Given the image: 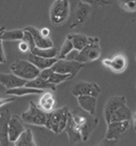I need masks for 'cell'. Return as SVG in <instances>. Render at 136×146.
Returning a JSON list of instances; mask_svg holds the SVG:
<instances>
[{"instance_id": "obj_1", "label": "cell", "mask_w": 136, "mask_h": 146, "mask_svg": "<svg viewBox=\"0 0 136 146\" xmlns=\"http://www.w3.org/2000/svg\"><path fill=\"white\" fill-rule=\"evenodd\" d=\"M72 118L75 121V123L77 124V127L81 131V135H82V141L86 142L92 133L94 132V130L97 128L99 121L94 117V115H89L86 111H79L77 109H75L73 112H71Z\"/></svg>"}, {"instance_id": "obj_2", "label": "cell", "mask_w": 136, "mask_h": 146, "mask_svg": "<svg viewBox=\"0 0 136 146\" xmlns=\"http://www.w3.org/2000/svg\"><path fill=\"white\" fill-rule=\"evenodd\" d=\"M69 108L68 107H62L59 109H52L50 112L47 113V120L45 127L51 130L53 133L60 134L64 131L65 124L68 121L69 116Z\"/></svg>"}, {"instance_id": "obj_3", "label": "cell", "mask_w": 136, "mask_h": 146, "mask_svg": "<svg viewBox=\"0 0 136 146\" xmlns=\"http://www.w3.org/2000/svg\"><path fill=\"white\" fill-rule=\"evenodd\" d=\"M10 70L14 75L26 81L35 79L40 72V70L28 60H15L10 64Z\"/></svg>"}, {"instance_id": "obj_4", "label": "cell", "mask_w": 136, "mask_h": 146, "mask_svg": "<svg viewBox=\"0 0 136 146\" xmlns=\"http://www.w3.org/2000/svg\"><path fill=\"white\" fill-rule=\"evenodd\" d=\"M70 15L69 0H55L50 8V22L55 26H60L67 22Z\"/></svg>"}, {"instance_id": "obj_5", "label": "cell", "mask_w": 136, "mask_h": 146, "mask_svg": "<svg viewBox=\"0 0 136 146\" xmlns=\"http://www.w3.org/2000/svg\"><path fill=\"white\" fill-rule=\"evenodd\" d=\"M101 55V49L99 46V39L97 37H94L93 42L86 45L84 48L81 50H76L74 56V60L86 63L89 61L97 60Z\"/></svg>"}, {"instance_id": "obj_6", "label": "cell", "mask_w": 136, "mask_h": 146, "mask_svg": "<svg viewBox=\"0 0 136 146\" xmlns=\"http://www.w3.org/2000/svg\"><path fill=\"white\" fill-rule=\"evenodd\" d=\"M47 113L48 112L40 109L34 102H31L30 108L27 109V111L22 113L21 119L26 123H30V124L45 127L46 120H47Z\"/></svg>"}, {"instance_id": "obj_7", "label": "cell", "mask_w": 136, "mask_h": 146, "mask_svg": "<svg viewBox=\"0 0 136 146\" xmlns=\"http://www.w3.org/2000/svg\"><path fill=\"white\" fill-rule=\"evenodd\" d=\"M85 63H82L76 60H68V59H58V60L51 66L52 71L59 73H65L71 74L72 78H74L81 69H83Z\"/></svg>"}, {"instance_id": "obj_8", "label": "cell", "mask_w": 136, "mask_h": 146, "mask_svg": "<svg viewBox=\"0 0 136 146\" xmlns=\"http://www.w3.org/2000/svg\"><path fill=\"white\" fill-rule=\"evenodd\" d=\"M100 87L96 83L92 82H86V81H80L76 82L74 85L72 86V94L75 97H79L82 95H90L94 97H98L100 94Z\"/></svg>"}, {"instance_id": "obj_9", "label": "cell", "mask_w": 136, "mask_h": 146, "mask_svg": "<svg viewBox=\"0 0 136 146\" xmlns=\"http://www.w3.org/2000/svg\"><path fill=\"white\" fill-rule=\"evenodd\" d=\"M107 124H108L107 133H106L107 140H118L130 129V120L113 121L109 122Z\"/></svg>"}, {"instance_id": "obj_10", "label": "cell", "mask_w": 136, "mask_h": 146, "mask_svg": "<svg viewBox=\"0 0 136 146\" xmlns=\"http://www.w3.org/2000/svg\"><path fill=\"white\" fill-rule=\"evenodd\" d=\"M25 130L22 120L19 116L11 115L8 122V140L10 143H14L18 140L20 134Z\"/></svg>"}, {"instance_id": "obj_11", "label": "cell", "mask_w": 136, "mask_h": 146, "mask_svg": "<svg viewBox=\"0 0 136 146\" xmlns=\"http://www.w3.org/2000/svg\"><path fill=\"white\" fill-rule=\"evenodd\" d=\"M90 12H92V5H89L86 1H80L77 3V8L75 11V18L72 24L70 25V27L74 29L76 26L83 24L87 19L89 18Z\"/></svg>"}, {"instance_id": "obj_12", "label": "cell", "mask_w": 136, "mask_h": 146, "mask_svg": "<svg viewBox=\"0 0 136 146\" xmlns=\"http://www.w3.org/2000/svg\"><path fill=\"white\" fill-rule=\"evenodd\" d=\"M102 64L113 72L121 73L127 67V60L123 55H116L110 59H102Z\"/></svg>"}, {"instance_id": "obj_13", "label": "cell", "mask_w": 136, "mask_h": 146, "mask_svg": "<svg viewBox=\"0 0 136 146\" xmlns=\"http://www.w3.org/2000/svg\"><path fill=\"white\" fill-rule=\"evenodd\" d=\"M24 30L28 31L31 33L33 40L35 44V47L37 48H50L53 47V42L50 37H45L40 34V31H38L36 27L34 26H27Z\"/></svg>"}, {"instance_id": "obj_14", "label": "cell", "mask_w": 136, "mask_h": 146, "mask_svg": "<svg viewBox=\"0 0 136 146\" xmlns=\"http://www.w3.org/2000/svg\"><path fill=\"white\" fill-rule=\"evenodd\" d=\"M64 131L68 134L69 140H70V143H71V144H76V143L82 142L81 131H80V129H79V127H77V124H76L75 121L73 120L71 112H69L68 121H67V124H65Z\"/></svg>"}, {"instance_id": "obj_15", "label": "cell", "mask_w": 136, "mask_h": 146, "mask_svg": "<svg viewBox=\"0 0 136 146\" xmlns=\"http://www.w3.org/2000/svg\"><path fill=\"white\" fill-rule=\"evenodd\" d=\"M27 81L24 79H21L19 76L14 75L13 73L11 74H6V73H0V84L3 85L7 90L19 87V86L25 85Z\"/></svg>"}, {"instance_id": "obj_16", "label": "cell", "mask_w": 136, "mask_h": 146, "mask_svg": "<svg viewBox=\"0 0 136 146\" xmlns=\"http://www.w3.org/2000/svg\"><path fill=\"white\" fill-rule=\"evenodd\" d=\"M126 100H125V97L124 96H113V97L109 98L108 102L105 106V119L107 123L109 122V119H110V116L116 111V110L125 105Z\"/></svg>"}, {"instance_id": "obj_17", "label": "cell", "mask_w": 136, "mask_h": 146, "mask_svg": "<svg viewBox=\"0 0 136 146\" xmlns=\"http://www.w3.org/2000/svg\"><path fill=\"white\" fill-rule=\"evenodd\" d=\"M77 102L81 109L86 111L89 115H95L97 106V97H94L90 95H82L77 97Z\"/></svg>"}, {"instance_id": "obj_18", "label": "cell", "mask_w": 136, "mask_h": 146, "mask_svg": "<svg viewBox=\"0 0 136 146\" xmlns=\"http://www.w3.org/2000/svg\"><path fill=\"white\" fill-rule=\"evenodd\" d=\"M10 111L5 110L0 115V144L8 145L10 142L8 140V122L10 119Z\"/></svg>"}, {"instance_id": "obj_19", "label": "cell", "mask_w": 136, "mask_h": 146, "mask_svg": "<svg viewBox=\"0 0 136 146\" xmlns=\"http://www.w3.org/2000/svg\"><path fill=\"white\" fill-rule=\"evenodd\" d=\"M27 60L32 62L35 67H37L39 70H44V69L51 67L58 60V58L57 57L56 58H44V57H39V56L30 54L27 57Z\"/></svg>"}, {"instance_id": "obj_20", "label": "cell", "mask_w": 136, "mask_h": 146, "mask_svg": "<svg viewBox=\"0 0 136 146\" xmlns=\"http://www.w3.org/2000/svg\"><path fill=\"white\" fill-rule=\"evenodd\" d=\"M25 86H28V87H33V88H37V90H43V91H56V85L55 84H51L49 83L47 80L40 78L39 75L36 76L35 79L30 80L25 83Z\"/></svg>"}, {"instance_id": "obj_21", "label": "cell", "mask_w": 136, "mask_h": 146, "mask_svg": "<svg viewBox=\"0 0 136 146\" xmlns=\"http://www.w3.org/2000/svg\"><path fill=\"white\" fill-rule=\"evenodd\" d=\"M55 104H56V98L53 96L52 93L50 92H44L42 97L39 98L38 102V107L42 110L46 111V112H50L51 110L55 108Z\"/></svg>"}, {"instance_id": "obj_22", "label": "cell", "mask_w": 136, "mask_h": 146, "mask_svg": "<svg viewBox=\"0 0 136 146\" xmlns=\"http://www.w3.org/2000/svg\"><path fill=\"white\" fill-rule=\"evenodd\" d=\"M67 38L72 42L73 48L75 50H81L82 48H84L86 45L92 43L94 39V37H88L83 34H70L67 36Z\"/></svg>"}, {"instance_id": "obj_23", "label": "cell", "mask_w": 136, "mask_h": 146, "mask_svg": "<svg viewBox=\"0 0 136 146\" xmlns=\"http://www.w3.org/2000/svg\"><path fill=\"white\" fill-rule=\"evenodd\" d=\"M131 118H132V111H131V109L126 105H123V106L119 107V108L112 113L111 116H110L109 122L131 120ZM109 122H108V123H109Z\"/></svg>"}, {"instance_id": "obj_24", "label": "cell", "mask_w": 136, "mask_h": 146, "mask_svg": "<svg viewBox=\"0 0 136 146\" xmlns=\"http://www.w3.org/2000/svg\"><path fill=\"white\" fill-rule=\"evenodd\" d=\"M43 90H37V88H33L28 86H19V87H14L7 90L6 94L8 95H12V96H24V95H30V94H43Z\"/></svg>"}, {"instance_id": "obj_25", "label": "cell", "mask_w": 136, "mask_h": 146, "mask_svg": "<svg viewBox=\"0 0 136 146\" xmlns=\"http://www.w3.org/2000/svg\"><path fill=\"white\" fill-rule=\"evenodd\" d=\"M13 144L17 146H35L36 143L34 141V136H33V132L31 129H25L22 133L20 134L18 140L15 141Z\"/></svg>"}, {"instance_id": "obj_26", "label": "cell", "mask_w": 136, "mask_h": 146, "mask_svg": "<svg viewBox=\"0 0 136 146\" xmlns=\"http://www.w3.org/2000/svg\"><path fill=\"white\" fill-rule=\"evenodd\" d=\"M30 51L33 55L44 57V58H56L58 56V52H59V49H57L55 46L50 47V48H37V47H34Z\"/></svg>"}, {"instance_id": "obj_27", "label": "cell", "mask_w": 136, "mask_h": 146, "mask_svg": "<svg viewBox=\"0 0 136 146\" xmlns=\"http://www.w3.org/2000/svg\"><path fill=\"white\" fill-rule=\"evenodd\" d=\"M2 42H11V40H23L24 38V30H11L3 31L2 35Z\"/></svg>"}, {"instance_id": "obj_28", "label": "cell", "mask_w": 136, "mask_h": 146, "mask_svg": "<svg viewBox=\"0 0 136 146\" xmlns=\"http://www.w3.org/2000/svg\"><path fill=\"white\" fill-rule=\"evenodd\" d=\"M72 79V75L71 74H65V73H59V72H55L52 71L50 76L47 79V81L51 83V84H55V85H58L62 82H65L68 80Z\"/></svg>"}, {"instance_id": "obj_29", "label": "cell", "mask_w": 136, "mask_h": 146, "mask_svg": "<svg viewBox=\"0 0 136 146\" xmlns=\"http://www.w3.org/2000/svg\"><path fill=\"white\" fill-rule=\"evenodd\" d=\"M73 49L74 48H73L72 42H71L69 38H67L65 42H64L63 45H62L61 49H59V52H58L57 58H58V59H65V57L68 56L69 52H71Z\"/></svg>"}, {"instance_id": "obj_30", "label": "cell", "mask_w": 136, "mask_h": 146, "mask_svg": "<svg viewBox=\"0 0 136 146\" xmlns=\"http://www.w3.org/2000/svg\"><path fill=\"white\" fill-rule=\"evenodd\" d=\"M120 6L121 8L129 11V12H135L136 10V0H120Z\"/></svg>"}, {"instance_id": "obj_31", "label": "cell", "mask_w": 136, "mask_h": 146, "mask_svg": "<svg viewBox=\"0 0 136 146\" xmlns=\"http://www.w3.org/2000/svg\"><path fill=\"white\" fill-rule=\"evenodd\" d=\"M5 30H6L5 26L0 27V63L6 62V55H5V50H3V46H2V38H1V35H2Z\"/></svg>"}, {"instance_id": "obj_32", "label": "cell", "mask_w": 136, "mask_h": 146, "mask_svg": "<svg viewBox=\"0 0 136 146\" xmlns=\"http://www.w3.org/2000/svg\"><path fill=\"white\" fill-rule=\"evenodd\" d=\"M84 1L88 2L89 5H97L99 7H102L105 6V5H109L110 3V1H108V0H84Z\"/></svg>"}, {"instance_id": "obj_33", "label": "cell", "mask_w": 136, "mask_h": 146, "mask_svg": "<svg viewBox=\"0 0 136 146\" xmlns=\"http://www.w3.org/2000/svg\"><path fill=\"white\" fill-rule=\"evenodd\" d=\"M19 49H20V51H22V52H27V51L30 50V46H28L27 42L21 40V43H20V45H19Z\"/></svg>"}, {"instance_id": "obj_34", "label": "cell", "mask_w": 136, "mask_h": 146, "mask_svg": "<svg viewBox=\"0 0 136 146\" xmlns=\"http://www.w3.org/2000/svg\"><path fill=\"white\" fill-rule=\"evenodd\" d=\"M13 100H15V97L12 96V95H10V97H0V107L3 106L5 104L11 103Z\"/></svg>"}, {"instance_id": "obj_35", "label": "cell", "mask_w": 136, "mask_h": 146, "mask_svg": "<svg viewBox=\"0 0 136 146\" xmlns=\"http://www.w3.org/2000/svg\"><path fill=\"white\" fill-rule=\"evenodd\" d=\"M40 34L45 37H49L50 36V31L49 29H47V27H45L43 30H40Z\"/></svg>"}, {"instance_id": "obj_36", "label": "cell", "mask_w": 136, "mask_h": 146, "mask_svg": "<svg viewBox=\"0 0 136 146\" xmlns=\"http://www.w3.org/2000/svg\"><path fill=\"white\" fill-rule=\"evenodd\" d=\"M0 115H1V111H0Z\"/></svg>"}]
</instances>
